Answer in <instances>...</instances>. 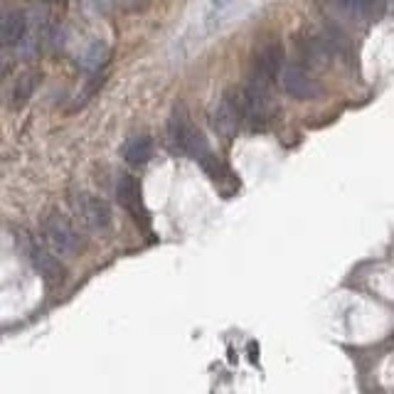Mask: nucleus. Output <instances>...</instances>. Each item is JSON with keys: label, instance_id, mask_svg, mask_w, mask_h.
Wrapping results in <instances>:
<instances>
[{"label": "nucleus", "instance_id": "nucleus-9", "mask_svg": "<svg viewBox=\"0 0 394 394\" xmlns=\"http://www.w3.org/2000/svg\"><path fill=\"white\" fill-rule=\"evenodd\" d=\"M123 158L131 165H146L153 158V138L150 136H136L123 146Z\"/></svg>", "mask_w": 394, "mask_h": 394}, {"label": "nucleus", "instance_id": "nucleus-2", "mask_svg": "<svg viewBox=\"0 0 394 394\" xmlns=\"http://www.w3.org/2000/svg\"><path fill=\"white\" fill-rule=\"evenodd\" d=\"M168 136H170V141H173V146L178 150H183V153H188L190 158H197V155H202L207 150L205 136L197 131V126L190 121V116L183 108H178V111L170 116Z\"/></svg>", "mask_w": 394, "mask_h": 394}, {"label": "nucleus", "instance_id": "nucleus-4", "mask_svg": "<svg viewBox=\"0 0 394 394\" xmlns=\"http://www.w3.org/2000/svg\"><path fill=\"white\" fill-rule=\"evenodd\" d=\"M74 207H77L79 220L84 222L91 232H106L108 227H111V210H108V205L101 197H96L91 193H81L74 200Z\"/></svg>", "mask_w": 394, "mask_h": 394}, {"label": "nucleus", "instance_id": "nucleus-7", "mask_svg": "<svg viewBox=\"0 0 394 394\" xmlns=\"http://www.w3.org/2000/svg\"><path fill=\"white\" fill-rule=\"evenodd\" d=\"M25 30H28V20H25V13L20 10H10L0 18V45H18L20 40L25 38Z\"/></svg>", "mask_w": 394, "mask_h": 394}, {"label": "nucleus", "instance_id": "nucleus-10", "mask_svg": "<svg viewBox=\"0 0 394 394\" xmlns=\"http://www.w3.org/2000/svg\"><path fill=\"white\" fill-rule=\"evenodd\" d=\"M30 259H33V264L38 266V271L43 274L45 278H50V281H60V278H62L60 261H57L52 254L45 252V249L33 247V249H30Z\"/></svg>", "mask_w": 394, "mask_h": 394}, {"label": "nucleus", "instance_id": "nucleus-8", "mask_svg": "<svg viewBox=\"0 0 394 394\" xmlns=\"http://www.w3.org/2000/svg\"><path fill=\"white\" fill-rule=\"evenodd\" d=\"M240 123H242V116H240V111H237L235 101H232L230 96H225V101L220 103V108H217V113H215L217 133L225 136V138L235 136L237 128H240Z\"/></svg>", "mask_w": 394, "mask_h": 394}, {"label": "nucleus", "instance_id": "nucleus-11", "mask_svg": "<svg viewBox=\"0 0 394 394\" xmlns=\"http://www.w3.org/2000/svg\"><path fill=\"white\" fill-rule=\"evenodd\" d=\"M101 60H103V45H101V43H96L94 47H91V50L84 55V64L89 67V69H94V67H96Z\"/></svg>", "mask_w": 394, "mask_h": 394}, {"label": "nucleus", "instance_id": "nucleus-5", "mask_svg": "<svg viewBox=\"0 0 394 394\" xmlns=\"http://www.w3.org/2000/svg\"><path fill=\"white\" fill-rule=\"evenodd\" d=\"M116 195H118L121 207H126L128 215H131L141 227H148V210H146V202H143V190H141V183H138L133 175H123V178L118 180Z\"/></svg>", "mask_w": 394, "mask_h": 394}, {"label": "nucleus", "instance_id": "nucleus-1", "mask_svg": "<svg viewBox=\"0 0 394 394\" xmlns=\"http://www.w3.org/2000/svg\"><path fill=\"white\" fill-rule=\"evenodd\" d=\"M283 62H286V52L283 45L278 43H264L254 55V67H252V79L254 84H261L266 89H271L276 84V79L283 72Z\"/></svg>", "mask_w": 394, "mask_h": 394}, {"label": "nucleus", "instance_id": "nucleus-3", "mask_svg": "<svg viewBox=\"0 0 394 394\" xmlns=\"http://www.w3.org/2000/svg\"><path fill=\"white\" fill-rule=\"evenodd\" d=\"M45 240L50 242V247L57 254H64V257H72V254H77L81 249L79 232L60 212H52L47 220H45Z\"/></svg>", "mask_w": 394, "mask_h": 394}, {"label": "nucleus", "instance_id": "nucleus-6", "mask_svg": "<svg viewBox=\"0 0 394 394\" xmlns=\"http://www.w3.org/2000/svg\"><path fill=\"white\" fill-rule=\"evenodd\" d=\"M281 77H283V89H286L293 98L305 101V98L318 96V91H320L318 84H315V79L310 77L308 67L300 64V62H293V64L283 67Z\"/></svg>", "mask_w": 394, "mask_h": 394}]
</instances>
